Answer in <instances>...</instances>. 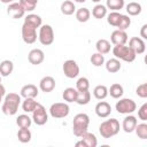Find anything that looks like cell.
<instances>
[{"label": "cell", "mask_w": 147, "mask_h": 147, "mask_svg": "<svg viewBox=\"0 0 147 147\" xmlns=\"http://www.w3.org/2000/svg\"><path fill=\"white\" fill-rule=\"evenodd\" d=\"M106 7L111 9V11H118L124 7V0H107Z\"/></svg>", "instance_id": "cell-36"}, {"label": "cell", "mask_w": 147, "mask_h": 147, "mask_svg": "<svg viewBox=\"0 0 147 147\" xmlns=\"http://www.w3.org/2000/svg\"><path fill=\"white\" fill-rule=\"evenodd\" d=\"M90 61L94 67H101L105 64V56H103V54H100L96 52V53L92 54Z\"/></svg>", "instance_id": "cell-38"}, {"label": "cell", "mask_w": 147, "mask_h": 147, "mask_svg": "<svg viewBox=\"0 0 147 147\" xmlns=\"http://www.w3.org/2000/svg\"><path fill=\"white\" fill-rule=\"evenodd\" d=\"M121 17H122V14H121L119 11H110V13L107 15V22H108L109 25L117 28Z\"/></svg>", "instance_id": "cell-35"}, {"label": "cell", "mask_w": 147, "mask_h": 147, "mask_svg": "<svg viewBox=\"0 0 147 147\" xmlns=\"http://www.w3.org/2000/svg\"><path fill=\"white\" fill-rule=\"evenodd\" d=\"M129 47L136 54H142L146 51V42L140 37H132L129 40Z\"/></svg>", "instance_id": "cell-13"}, {"label": "cell", "mask_w": 147, "mask_h": 147, "mask_svg": "<svg viewBox=\"0 0 147 147\" xmlns=\"http://www.w3.org/2000/svg\"><path fill=\"white\" fill-rule=\"evenodd\" d=\"M7 14L11 18L18 20V18H22L24 16L25 10H24V8L22 7V5L20 2H15L14 1V2H11V3L8 5V7H7Z\"/></svg>", "instance_id": "cell-11"}, {"label": "cell", "mask_w": 147, "mask_h": 147, "mask_svg": "<svg viewBox=\"0 0 147 147\" xmlns=\"http://www.w3.org/2000/svg\"><path fill=\"white\" fill-rule=\"evenodd\" d=\"M38 39L41 45L44 46H49L54 41V30L49 24H41L39 28V33H38Z\"/></svg>", "instance_id": "cell-5"}, {"label": "cell", "mask_w": 147, "mask_h": 147, "mask_svg": "<svg viewBox=\"0 0 147 147\" xmlns=\"http://www.w3.org/2000/svg\"><path fill=\"white\" fill-rule=\"evenodd\" d=\"M14 70V63L10 60H3L0 62V75L1 77H8Z\"/></svg>", "instance_id": "cell-20"}, {"label": "cell", "mask_w": 147, "mask_h": 147, "mask_svg": "<svg viewBox=\"0 0 147 147\" xmlns=\"http://www.w3.org/2000/svg\"><path fill=\"white\" fill-rule=\"evenodd\" d=\"M77 93L78 91L74 87H67L64 91H63V94H62V98L64 101L67 102H76V99H77Z\"/></svg>", "instance_id": "cell-28"}, {"label": "cell", "mask_w": 147, "mask_h": 147, "mask_svg": "<svg viewBox=\"0 0 147 147\" xmlns=\"http://www.w3.org/2000/svg\"><path fill=\"white\" fill-rule=\"evenodd\" d=\"M95 114L100 118H106L111 114V106L106 101H99L95 105Z\"/></svg>", "instance_id": "cell-15"}, {"label": "cell", "mask_w": 147, "mask_h": 147, "mask_svg": "<svg viewBox=\"0 0 147 147\" xmlns=\"http://www.w3.org/2000/svg\"><path fill=\"white\" fill-rule=\"evenodd\" d=\"M91 100V93L87 91H78L77 93V99H76V102L80 106H85L90 102Z\"/></svg>", "instance_id": "cell-33"}, {"label": "cell", "mask_w": 147, "mask_h": 147, "mask_svg": "<svg viewBox=\"0 0 147 147\" xmlns=\"http://www.w3.org/2000/svg\"><path fill=\"white\" fill-rule=\"evenodd\" d=\"M38 36H37V29L33 28L32 25L28 24V23H23L22 25V39L25 44L31 45L34 44L37 40Z\"/></svg>", "instance_id": "cell-8"}, {"label": "cell", "mask_w": 147, "mask_h": 147, "mask_svg": "<svg viewBox=\"0 0 147 147\" xmlns=\"http://www.w3.org/2000/svg\"><path fill=\"white\" fill-rule=\"evenodd\" d=\"M0 83H1V75H0Z\"/></svg>", "instance_id": "cell-50"}, {"label": "cell", "mask_w": 147, "mask_h": 147, "mask_svg": "<svg viewBox=\"0 0 147 147\" xmlns=\"http://www.w3.org/2000/svg\"><path fill=\"white\" fill-rule=\"evenodd\" d=\"M61 13L63 15H67V16H70L72 15L75 11H76V6H75V2L71 1V0H65L61 3Z\"/></svg>", "instance_id": "cell-22"}, {"label": "cell", "mask_w": 147, "mask_h": 147, "mask_svg": "<svg viewBox=\"0 0 147 147\" xmlns=\"http://www.w3.org/2000/svg\"><path fill=\"white\" fill-rule=\"evenodd\" d=\"M24 23H28V24L32 25L33 28L38 29L42 24V18L37 14H29L24 17Z\"/></svg>", "instance_id": "cell-21"}, {"label": "cell", "mask_w": 147, "mask_h": 147, "mask_svg": "<svg viewBox=\"0 0 147 147\" xmlns=\"http://www.w3.org/2000/svg\"><path fill=\"white\" fill-rule=\"evenodd\" d=\"M80 139L83 140V142L85 144L86 147H96V145H98V139H96L95 134H93V133L86 132L80 137Z\"/></svg>", "instance_id": "cell-29"}, {"label": "cell", "mask_w": 147, "mask_h": 147, "mask_svg": "<svg viewBox=\"0 0 147 147\" xmlns=\"http://www.w3.org/2000/svg\"><path fill=\"white\" fill-rule=\"evenodd\" d=\"M20 92H21L20 95L23 96V98H37L38 96V93H39L38 87L36 85H33V84H26V85H24L21 88Z\"/></svg>", "instance_id": "cell-18"}, {"label": "cell", "mask_w": 147, "mask_h": 147, "mask_svg": "<svg viewBox=\"0 0 147 147\" xmlns=\"http://www.w3.org/2000/svg\"><path fill=\"white\" fill-rule=\"evenodd\" d=\"M16 124L18 127H30L32 124V118H30L26 114L18 115L16 118Z\"/></svg>", "instance_id": "cell-34"}, {"label": "cell", "mask_w": 147, "mask_h": 147, "mask_svg": "<svg viewBox=\"0 0 147 147\" xmlns=\"http://www.w3.org/2000/svg\"><path fill=\"white\" fill-rule=\"evenodd\" d=\"M115 108H116V110H117L118 114L127 115V114H132L133 111H136L137 105H136V102L132 99H129V98L121 99L119 98V101L116 102Z\"/></svg>", "instance_id": "cell-6"}, {"label": "cell", "mask_w": 147, "mask_h": 147, "mask_svg": "<svg viewBox=\"0 0 147 147\" xmlns=\"http://www.w3.org/2000/svg\"><path fill=\"white\" fill-rule=\"evenodd\" d=\"M28 60L33 65H39L45 60V54L40 48H33L28 54Z\"/></svg>", "instance_id": "cell-14"}, {"label": "cell", "mask_w": 147, "mask_h": 147, "mask_svg": "<svg viewBox=\"0 0 147 147\" xmlns=\"http://www.w3.org/2000/svg\"><path fill=\"white\" fill-rule=\"evenodd\" d=\"M6 95V88H5V86L0 83V102L2 101V98Z\"/></svg>", "instance_id": "cell-45"}, {"label": "cell", "mask_w": 147, "mask_h": 147, "mask_svg": "<svg viewBox=\"0 0 147 147\" xmlns=\"http://www.w3.org/2000/svg\"><path fill=\"white\" fill-rule=\"evenodd\" d=\"M18 2L22 5L25 11H32L37 6L38 0H18Z\"/></svg>", "instance_id": "cell-40"}, {"label": "cell", "mask_w": 147, "mask_h": 147, "mask_svg": "<svg viewBox=\"0 0 147 147\" xmlns=\"http://www.w3.org/2000/svg\"><path fill=\"white\" fill-rule=\"evenodd\" d=\"M92 1H93V2H95V3H98V2H100L101 0H92Z\"/></svg>", "instance_id": "cell-49"}, {"label": "cell", "mask_w": 147, "mask_h": 147, "mask_svg": "<svg viewBox=\"0 0 147 147\" xmlns=\"http://www.w3.org/2000/svg\"><path fill=\"white\" fill-rule=\"evenodd\" d=\"M39 88L45 92V93H49L55 88V79L52 76H45L40 79L39 82Z\"/></svg>", "instance_id": "cell-17"}, {"label": "cell", "mask_w": 147, "mask_h": 147, "mask_svg": "<svg viewBox=\"0 0 147 147\" xmlns=\"http://www.w3.org/2000/svg\"><path fill=\"white\" fill-rule=\"evenodd\" d=\"M90 88V80L86 77H80L76 82V90L77 91H87Z\"/></svg>", "instance_id": "cell-39"}, {"label": "cell", "mask_w": 147, "mask_h": 147, "mask_svg": "<svg viewBox=\"0 0 147 147\" xmlns=\"http://www.w3.org/2000/svg\"><path fill=\"white\" fill-rule=\"evenodd\" d=\"M123 93H124V88H123V86H122L121 84H118V83L113 84V85L110 86V88L108 90V94H110V96H111L113 99H119V98H122Z\"/></svg>", "instance_id": "cell-27"}, {"label": "cell", "mask_w": 147, "mask_h": 147, "mask_svg": "<svg viewBox=\"0 0 147 147\" xmlns=\"http://www.w3.org/2000/svg\"><path fill=\"white\" fill-rule=\"evenodd\" d=\"M90 125V117L85 113H79L74 117L72 121V132L76 137L80 138L84 133L87 132Z\"/></svg>", "instance_id": "cell-3"}, {"label": "cell", "mask_w": 147, "mask_h": 147, "mask_svg": "<svg viewBox=\"0 0 147 147\" xmlns=\"http://www.w3.org/2000/svg\"><path fill=\"white\" fill-rule=\"evenodd\" d=\"M92 16L96 20H102L103 17L107 16V7L101 3L95 5L92 9Z\"/></svg>", "instance_id": "cell-24"}, {"label": "cell", "mask_w": 147, "mask_h": 147, "mask_svg": "<svg viewBox=\"0 0 147 147\" xmlns=\"http://www.w3.org/2000/svg\"><path fill=\"white\" fill-rule=\"evenodd\" d=\"M146 30H147V24H144L142 26H141V29H140V38L141 39H147V32H146Z\"/></svg>", "instance_id": "cell-44"}, {"label": "cell", "mask_w": 147, "mask_h": 147, "mask_svg": "<svg viewBox=\"0 0 147 147\" xmlns=\"http://www.w3.org/2000/svg\"><path fill=\"white\" fill-rule=\"evenodd\" d=\"M136 93L139 98L146 99L147 98V83H142V84L138 85V87L136 90Z\"/></svg>", "instance_id": "cell-42"}, {"label": "cell", "mask_w": 147, "mask_h": 147, "mask_svg": "<svg viewBox=\"0 0 147 147\" xmlns=\"http://www.w3.org/2000/svg\"><path fill=\"white\" fill-rule=\"evenodd\" d=\"M75 146H76V147H86V146H85V144L83 142V140H82V139H80L79 141H77V142L75 144Z\"/></svg>", "instance_id": "cell-46"}, {"label": "cell", "mask_w": 147, "mask_h": 147, "mask_svg": "<svg viewBox=\"0 0 147 147\" xmlns=\"http://www.w3.org/2000/svg\"><path fill=\"white\" fill-rule=\"evenodd\" d=\"M70 108L65 102H55L49 107V114L53 118H64L69 115Z\"/></svg>", "instance_id": "cell-7"}, {"label": "cell", "mask_w": 147, "mask_h": 147, "mask_svg": "<svg viewBox=\"0 0 147 147\" xmlns=\"http://www.w3.org/2000/svg\"><path fill=\"white\" fill-rule=\"evenodd\" d=\"M134 131H136L137 136L140 139H142V140L147 139V124L145 122H142L140 124H137L136 127H134Z\"/></svg>", "instance_id": "cell-37"}, {"label": "cell", "mask_w": 147, "mask_h": 147, "mask_svg": "<svg viewBox=\"0 0 147 147\" xmlns=\"http://www.w3.org/2000/svg\"><path fill=\"white\" fill-rule=\"evenodd\" d=\"M32 121L37 124V125H44L47 123L48 121V114L46 111V108L38 102L37 107L34 108V110L32 111Z\"/></svg>", "instance_id": "cell-9"}, {"label": "cell", "mask_w": 147, "mask_h": 147, "mask_svg": "<svg viewBox=\"0 0 147 147\" xmlns=\"http://www.w3.org/2000/svg\"><path fill=\"white\" fill-rule=\"evenodd\" d=\"M21 95L17 93H8L5 95L2 106H1V110L5 115L7 116H13L17 113L18 107L21 105Z\"/></svg>", "instance_id": "cell-1"}, {"label": "cell", "mask_w": 147, "mask_h": 147, "mask_svg": "<svg viewBox=\"0 0 147 147\" xmlns=\"http://www.w3.org/2000/svg\"><path fill=\"white\" fill-rule=\"evenodd\" d=\"M127 40H129V37H127V33L125 32V30L116 29L115 31L111 32L110 41L114 46L115 45H125L127 42Z\"/></svg>", "instance_id": "cell-12"}, {"label": "cell", "mask_w": 147, "mask_h": 147, "mask_svg": "<svg viewBox=\"0 0 147 147\" xmlns=\"http://www.w3.org/2000/svg\"><path fill=\"white\" fill-rule=\"evenodd\" d=\"M37 105L38 102L34 100V98H24V101L22 102V109L25 113H32Z\"/></svg>", "instance_id": "cell-32"}, {"label": "cell", "mask_w": 147, "mask_h": 147, "mask_svg": "<svg viewBox=\"0 0 147 147\" xmlns=\"http://www.w3.org/2000/svg\"><path fill=\"white\" fill-rule=\"evenodd\" d=\"M105 65H106V70H107L108 72H110V74H116V72H118V71L121 70V68H122V64H121L119 60L116 59V57L109 59V60L106 62Z\"/></svg>", "instance_id": "cell-19"}, {"label": "cell", "mask_w": 147, "mask_h": 147, "mask_svg": "<svg viewBox=\"0 0 147 147\" xmlns=\"http://www.w3.org/2000/svg\"><path fill=\"white\" fill-rule=\"evenodd\" d=\"M75 16H76V20L80 23H85L90 20L91 17V11L88 10V8H85V7H82L79 9H77L75 11Z\"/></svg>", "instance_id": "cell-23"}, {"label": "cell", "mask_w": 147, "mask_h": 147, "mask_svg": "<svg viewBox=\"0 0 147 147\" xmlns=\"http://www.w3.org/2000/svg\"><path fill=\"white\" fill-rule=\"evenodd\" d=\"M138 117H139L142 122H146V121H147V103H144V105L138 109Z\"/></svg>", "instance_id": "cell-43"}, {"label": "cell", "mask_w": 147, "mask_h": 147, "mask_svg": "<svg viewBox=\"0 0 147 147\" xmlns=\"http://www.w3.org/2000/svg\"><path fill=\"white\" fill-rule=\"evenodd\" d=\"M119 129H121L119 122L116 118H109V119L103 121L100 124L99 133L101 134L102 138L109 139V138H113L114 136H116L119 132Z\"/></svg>", "instance_id": "cell-2"}, {"label": "cell", "mask_w": 147, "mask_h": 147, "mask_svg": "<svg viewBox=\"0 0 147 147\" xmlns=\"http://www.w3.org/2000/svg\"><path fill=\"white\" fill-rule=\"evenodd\" d=\"M2 3H6V5H9V3H11V2H14L15 0H0Z\"/></svg>", "instance_id": "cell-47"}, {"label": "cell", "mask_w": 147, "mask_h": 147, "mask_svg": "<svg viewBox=\"0 0 147 147\" xmlns=\"http://www.w3.org/2000/svg\"><path fill=\"white\" fill-rule=\"evenodd\" d=\"M138 124V119L136 116L131 115V114H127L126 117H124L123 122H122V129L124 132L126 133H131L134 131V127L136 125Z\"/></svg>", "instance_id": "cell-16"}, {"label": "cell", "mask_w": 147, "mask_h": 147, "mask_svg": "<svg viewBox=\"0 0 147 147\" xmlns=\"http://www.w3.org/2000/svg\"><path fill=\"white\" fill-rule=\"evenodd\" d=\"M75 2H78V3H83V2H85L86 0H74Z\"/></svg>", "instance_id": "cell-48"}, {"label": "cell", "mask_w": 147, "mask_h": 147, "mask_svg": "<svg viewBox=\"0 0 147 147\" xmlns=\"http://www.w3.org/2000/svg\"><path fill=\"white\" fill-rule=\"evenodd\" d=\"M113 54L116 59L122 60L124 62H133L137 56V54L126 44L125 45H115L113 47Z\"/></svg>", "instance_id": "cell-4"}, {"label": "cell", "mask_w": 147, "mask_h": 147, "mask_svg": "<svg viewBox=\"0 0 147 147\" xmlns=\"http://www.w3.org/2000/svg\"><path fill=\"white\" fill-rule=\"evenodd\" d=\"M62 70L63 74L67 78H76L79 75V65L77 64V62L75 60H67L63 62L62 65Z\"/></svg>", "instance_id": "cell-10"}, {"label": "cell", "mask_w": 147, "mask_h": 147, "mask_svg": "<svg viewBox=\"0 0 147 147\" xmlns=\"http://www.w3.org/2000/svg\"><path fill=\"white\" fill-rule=\"evenodd\" d=\"M125 8H126V13H127L130 16H137V15H139V14L141 13V10H142L141 5H140L139 2H134V1L129 2Z\"/></svg>", "instance_id": "cell-30"}, {"label": "cell", "mask_w": 147, "mask_h": 147, "mask_svg": "<svg viewBox=\"0 0 147 147\" xmlns=\"http://www.w3.org/2000/svg\"><path fill=\"white\" fill-rule=\"evenodd\" d=\"M17 138H18V141L20 142L26 144V142H30L31 141L32 133L29 130V127H20V130L17 132Z\"/></svg>", "instance_id": "cell-26"}, {"label": "cell", "mask_w": 147, "mask_h": 147, "mask_svg": "<svg viewBox=\"0 0 147 147\" xmlns=\"http://www.w3.org/2000/svg\"><path fill=\"white\" fill-rule=\"evenodd\" d=\"M93 95L96 100H103L108 95V88L106 85H96L93 90Z\"/></svg>", "instance_id": "cell-31"}, {"label": "cell", "mask_w": 147, "mask_h": 147, "mask_svg": "<svg viewBox=\"0 0 147 147\" xmlns=\"http://www.w3.org/2000/svg\"><path fill=\"white\" fill-rule=\"evenodd\" d=\"M95 48H96V52L100 53V54H108L110 52V42L107 40V39H99L95 44Z\"/></svg>", "instance_id": "cell-25"}, {"label": "cell", "mask_w": 147, "mask_h": 147, "mask_svg": "<svg viewBox=\"0 0 147 147\" xmlns=\"http://www.w3.org/2000/svg\"><path fill=\"white\" fill-rule=\"evenodd\" d=\"M130 25H131V18L127 15H123L122 14V17L119 20V23L117 25V29L118 30H126Z\"/></svg>", "instance_id": "cell-41"}]
</instances>
